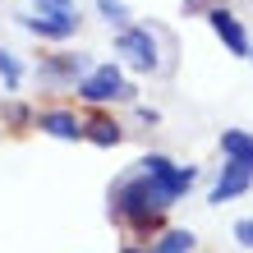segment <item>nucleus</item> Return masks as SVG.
Masks as SVG:
<instances>
[{
  "label": "nucleus",
  "instance_id": "obj_1",
  "mask_svg": "<svg viewBox=\"0 0 253 253\" xmlns=\"http://www.w3.org/2000/svg\"><path fill=\"white\" fill-rule=\"evenodd\" d=\"M166 193H161L152 180H147L143 170H133V175H125L120 184H115V193H111V216L120 221V226H129L133 235H147V230H157V221H161V212H166Z\"/></svg>",
  "mask_w": 253,
  "mask_h": 253
},
{
  "label": "nucleus",
  "instance_id": "obj_2",
  "mask_svg": "<svg viewBox=\"0 0 253 253\" xmlns=\"http://www.w3.org/2000/svg\"><path fill=\"white\" fill-rule=\"evenodd\" d=\"M138 170H143V175H147V180H152L161 193H166V203L184 198L189 184L198 180V170H193V166H175V161H170V157H161V152H147V157L138 161Z\"/></svg>",
  "mask_w": 253,
  "mask_h": 253
},
{
  "label": "nucleus",
  "instance_id": "obj_3",
  "mask_svg": "<svg viewBox=\"0 0 253 253\" xmlns=\"http://www.w3.org/2000/svg\"><path fill=\"white\" fill-rule=\"evenodd\" d=\"M28 33L37 37H51V42H65L79 33V9L69 5V0H60V5H37V14H23L19 19Z\"/></svg>",
  "mask_w": 253,
  "mask_h": 253
},
{
  "label": "nucleus",
  "instance_id": "obj_4",
  "mask_svg": "<svg viewBox=\"0 0 253 253\" xmlns=\"http://www.w3.org/2000/svg\"><path fill=\"white\" fill-rule=\"evenodd\" d=\"M79 97L83 101H129L133 97V83H125L120 65H97L92 74L79 79Z\"/></svg>",
  "mask_w": 253,
  "mask_h": 253
},
{
  "label": "nucleus",
  "instance_id": "obj_5",
  "mask_svg": "<svg viewBox=\"0 0 253 253\" xmlns=\"http://www.w3.org/2000/svg\"><path fill=\"white\" fill-rule=\"evenodd\" d=\"M115 51H120L133 69H147V74L161 65V60H157V37L147 33V28H125V33L115 37Z\"/></svg>",
  "mask_w": 253,
  "mask_h": 253
},
{
  "label": "nucleus",
  "instance_id": "obj_6",
  "mask_svg": "<svg viewBox=\"0 0 253 253\" xmlns=\"http://www.w3.org/2000/svg\"><path fill=\"white\" fill-rule=\"evenodd\" d=\"M207 23H212V33L226 42V51H230V55H249V33H244V23L235 19L226 5H216L212 14H207Z\"/></svg>",
  "mask_w": 253,
  "mask_h": 253
},
{
  "label": "nucleus",
  "instance_id": "obj_7",
  "mask_svg": "<svg viewBox=\"0 0 253 253\" xmlns=\"http://www.w3.org/2000/svg\"><path fill=\"white\" fill-rule=\"evenodd\" d=\"M249 184H253V170L240 166V161H226V166H221V180L212 184L207 198H212V203H226V198H235V193H244Z\"/></svg>",
  "mask_w": 253,
  "mask_h": 253
},
{
  "label": "nucleus",
  "instance_id": "obj_8",
  "mask_svg": "<svg viewBox=\"0 0 253 253\" xmlns=\"http://www.w3.org/2000/svg\"><path fill=\"white\" fill-rule=\"evenodd\" d=\"M37 129H46L51 138H65V143L83 138V120L74 111H46V115H37Z\"/></svg>",
  "mask_w": 253,
  "mask_h": 253
},
{
  "label": "nucleus",
  "instance_id": "obj_9",
  "mask_svg": "<svg viewBox=\"0 0 253 253\" xmlns=\"http://www.w3.org/2000/svg\"><path fill=\"white\" fill-rule=\"evenodd\" d=\"M221 152H226V161H240V166L253 170V133L226 129V133H221Z\"/></svg>",
  "mask_w": 253,
  "mask_h": 253
},
{
  "label": "nucleus",
  "instance_id": "obj_10",
  "mask_svg": "<svg viewBox=\"0 0 253 253\" xmlns=\"http://www.w3.org/2000/svg\"><path fill=\"white\" fill-rule=\"evenodd\" d=\"M83 138H92L97 147H115V143L125 138V133H120V125H115V120H106V115H97L92 125H83Z\"/></svg>",
  "mask_w": 253,
  "mask_h": 253
},
{
  "label": "nucleus",
  "instance_id": "obj_11",
  "mask_svg": "<svg viewBox=\"0 0 253 253\" xmlns=\"http://www.w3.org/2000/svg\"><path fill=\"white\" fill-rule=\"evenodd\" d=\"M193 244H198V240H193L189 230H166V235L157 240V249H152V253H189Z\"/></svg>",
  "mask_w": 253,
  "mask_h": 253
},
{
  "label": "nucleus",
  "instance_id": "obj_12",
  "mask_svg": "<svg viewBox=\"0 0 253 253\" xmlns=\"http://www.w3.org/2000/svg\"><path fill=\"white\" fill-rule=\"evenodd\" d=\"M97 9H101V19H106V23H115V28H120V33H125V19H129V9H125V0H97Z\"/></svg>",
  "mask_w": 253,
  "mask_h": 253
},
{
  "label": "nucleus",
  "instance_id": "obj_13",
  "mask_svg": "<svg viewBox=\"0 0 253 253\" xmlns=\"http://www.w3.org/2000/svg\"><path fill=\"white\" fill-rule=\"evenodd\" d=\"M0 74H5V83H9V87H19V74H23V69H19V60H14L5 46H0Z\"/></svg>",
  "mask_w": 253,
  "mask_h": 253
},
{
  "label": "nucleus",
  "instance_id": "obj_14",
  "mask_svg": "<svg viewBox=\"0 0 253 253\" xmlns=\"http://www.w3.org/2000/svg\"><path fill=\"white\" fill-rule=\"evenodd\" d=\"M0 115H5L9 125H28V120H33V115H28V106H19V101H9V106L0 111Z\"/></svg>",
  "mask_w": 253,
  "mask_h": 253
},
{
  "label": "nucleus",
  "instance_id": "obj_15",
  "mask_svg": "<svg viewBox=\"0 0 253 253\" xmlns=\"http://www.w3.org/2000/svg\"><path fill=\"white\" fill-rule=\"evenodd\" d=\"M235 240H240L244 249H253V216H244V221H235Z\"/></svg>",
  "mask_w": 253,
  "mask_h": 253
},
{
  "label": "nucleus",
  "instance_id": "obj_16",
  "mask_svg": "<svg viewBox=\"0 0 253 253\" xmlns=\"http://www.w3.org/2000/svg\"><path fill=\"white\" fill-rule=\"evenodd\" d=\"M125 253H147V249H138V244H125Z\"/></svg>",
  "mask_w": 253,
  "mask_h": 253
},
{
  "label": "nucleus",
  "instance_id": "obj_17",
  "mask_svg": "<svg viewBox=\"0 0 253 253\" xmlns=\"http://www.w3.org/2000/svg\"><path fill=\"white\" fill-rule=\"evenodd\" d=\"M37 5H60V0H37Z\"/></svg>",
  "mask_w": 253,
  "mask_h": 253
},
{
  "label": "nucleus",
  "instance_id": "obj_18",
  "mask_svg": "<svg viewBox=\"0 0 253 253\" xmlns=\"http://www.w3.org/2000/svg\"><path fill=\"white\" fill-rule=\"evenodd\" d=\"M249 60H253V42H249Z\"/></svg>",
  "mask_w": 253,
  "mask_h": 253
}]
</instances>
